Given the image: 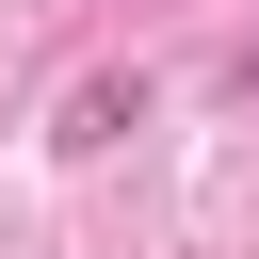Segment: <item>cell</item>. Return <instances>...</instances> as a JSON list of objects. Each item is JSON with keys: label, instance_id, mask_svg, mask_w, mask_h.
Listing matches in <instances>:
<instances>
[{"label": "cell", "instance_id": "cell-1", "mask_svg": "<svg viewBox=\"0 0 259 259\" xmlns=\"http://www.w3.org/2000/svg\"><path fill=\"white\" fill-rule=\"evenodd\" d=\"M113 130H146V81H81V97H65V130H49V146H113Z\"/></svg>", "mask_w": 259, "mask_h": 259}]
</instances>
